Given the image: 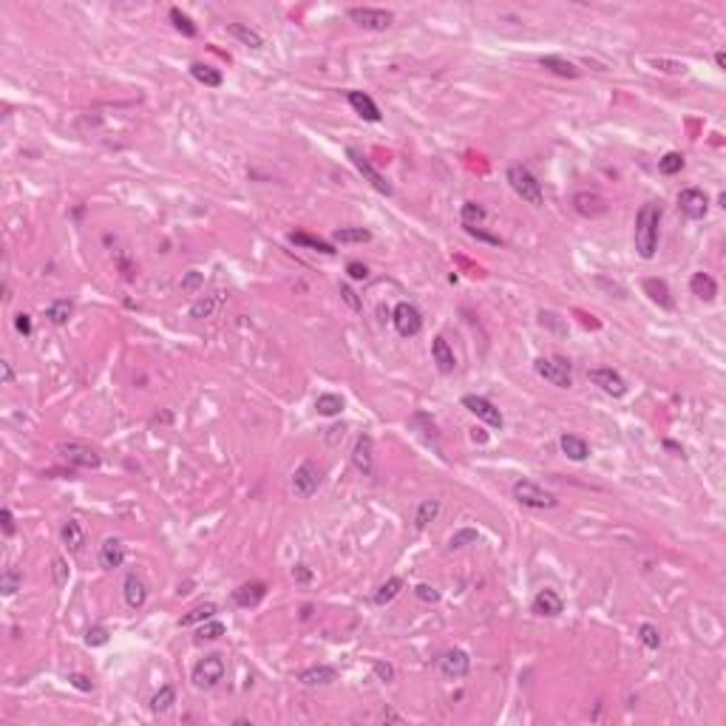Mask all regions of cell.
I'll return each mask as SVG.
<instances>
[{"mask_svg":"<svg viewBox=\"0 0 726 726\" xmlns=\"http://www.w3.org/2000/svg\"><path fill=\"white\" fill-rule=\"evenodd\" d=\"M658 225H661V207L653 202L642 204L635 216V252L647 262L656 259V250H658Z\"/></svg>","mask_w":726,"mask_h":726,"instance_id":"6da1fadb","label":"cell"},{"mask_svg":"<svg viewBox=\"0 0 726 726\" xmlns=\"http://www.w3.org/2000/svg\"><path fill=\"white\" fill-rule=\"evenodd\" d=\"M508 185L514 188V193H517L522 202H528V204H534V207H542V204H545L542 185H539V179L531 174L525 165H511V167H508Z\"/></svg>","mask_w":726,"mask_h":726,"instance_id":"7a4b0ae2","label":"cell"},{"mask_svg":"<svg viewBox=\"0 0 726 726\" xmlns=\"http://www.w3.org/2000/svg\"><path fill=\"white\" fill-rule=\"evenodd\" d=\"M514 499H517L522 508H531V511H550V508L559 505L557 494L547 491V488H542V485H536V483H531V480L514 483Z\"/></svg>","mask_w":726,"mask_h":726,"instance_id":"3957f363","label":"cell"},{"mask_svg":"<svg viewBox=\"0 0 726 726\" xmlns=\"http://www.w3.org/2000/svg\"><path fill=\"white\" fill-rule=\"evenodd\" d=\"M225 672H227V664L219 653H210L204 656L196 667H193V687L196 690H213L219 687L225 681Z\"/></svg>","mask_w":726,"mask_h":726,"instance_id":"277c9868","label":"cell"},{"mask_svg":"<svg viewBox=\"0 0 726 726\" xmlns=\"http://www.w3.org/2000/svg\"><path fill=\"white\" fill-rule=\"evenodd\" d=\"M534 372L539 377H545L547 383H553L557 389H570L573 386V372H570V363L565 358H536Z\"/></svg>","mask_w":726,"mask_h":726,"instance_id":"5b68a950","label":"cell"},{"mask_svg":"<svg viewBox=\"0 0 726 726\" xmlns=\"http://www.w3.org/2000/svg\"><path fill=\"white\" fill-rule=\"evenodd\" d=\"M349 20L358 23L361 29L366 31H386L392 23H395V15L389 9H372V6H352L349 12Z\"/></svg>","mask_w":726,"mask_h":726,"instance_id":"8992f818","label":"cell"},{"mask_svg":"<svg viewBox=\"0 0 726 726\" xmlns=\"http://www.w3.org/2000/svg\"><path fill=\"white\" fill-rule=\"evenodd\" d=\"M321 488V468L315 465V462H301L295 468V474H292V491H295V497H301V499H310L315 491Z\"/></svg>","mask_w":726,"mask_h":726,"instance_id":"52a82bcc","label":"cell"},{"mask_svg":"<svg viewBox=\"0 0 726 726\" xmlns=\"http://www.w3.org/2000/svg\"><path fill=\"white\" fill-rule=\"evenodd\" d=\"M392 324H395V329H398L400 338H414V335H420V329H423V315H420V310H417L414 304L400 301V304L395 307V312H392Z\"/></svg>","mask_w":726,"mask_h":726,"instance_id":"ba28073f","label":"cell"},{"mask_svg":"<svg viewBox=\"0 0 726 726\" xmlns=\"http://www.w3.org/2000/svg\"><path fill=\"white\" fill-rule=\"evenodd\" d=\"M347 156H349V159H352V165L358 167V174H361V176H363V179H366V182H369V185H372L377 193H383V196H392V185L386 182V176H383L380 170H377V167H375V165H372V162H369V159H366V156H363L358 148H349V151H347Z\"/></svg>","mask_w":726,"mask_h":726,"instance_id":"9c48e42d","label":"cell"},{"mask_svg":"<svg viewBox=\"0 0 726 726\" xmlns=\"http://www.w3.org/2000/svg\"><path fill=\"white\" fill-rule=\"evenodd\" d=\"M60 457L66 460V462H71V465H77V468H100L103 465V457L91 448V446H85V443H60Z\"/></svg>","mask_w":726,"mask_h":726,"instance_id":"30bf717a","label":"cell"},{"mask_svg":"<svg viewBox=\"0 0 726 726\" xmlns=\"http://www.w3.org/2000/svg\"><path fill=\"white\" fill-rule=\"evenodd\" d=\"M462 406L471 411L474 417H480L483 423H488L491 429H502L505 420H502V411L488 400V398H480V395H465L462 398Z\"/></svg>","mask_w":726,"mask_h":726,"instance_id":"8fae6325","label":"cell"},{"mask_svg":"<svg viewBox=\"0 0 726 726\" xmlns=\"http://www.w3.org/2000/svg\"><path fill=\"white\" fill-rule=\"evenodd\" d=\"M678 207H681V213H684L687 219L698 222V219L706 216L709 199H706V193H704L701 188H684V190L678 193Z\"/></svg>","mask_w":726,"mask_h":726,"instance_id":"7c38bea8","label":"cell"},{"mask_svg":"<svg viewBox=\"0 0 726 726\" xmlns=\"http://www.w3.org/2000/svg\"><path fill=\"white\" fill-rule=\"evenodd\" d=\"M587 380L593 383V386H599L602 392L613 395V398H624V392H627L624 377H621L619 372H613V369H590V372H587Z\"/></svg>","mask_w":726,"mask_h":726,"instance_id":"4fadbf2b","label":"cell"},{"mask_svg":"<svg viewBox=\"0 0 726 726\" xmlns=\"http://www.w3.org/2000/svg\"><path fill=\"white\" fill-rule=\"evenodd\" d=\"M531 610H534L536 616H542V619H557V616L565 610V602H562V596H559L557 590L542 587V590L534 596Z\"/></svg>","mask_w":726,"mask_h":726,"instance_id":"5bb4252c","label":"cell"},{"mask_svg":"<svg viewBox=\"0 0 726 726\" xmlns=\"http://www.w3.org/2000/svg\"><path fill=\"white\" fill-rule=\"evenodd\" d=\"M573 210L584 219H596L607 210V202L596 190H579V193H573Z\"/></svg>","mask_w":726,"mask_h":726,"instance_id":"9a60e30c","label":"cell"},{"mask_svg":"<svg viewBox=\"0 0 726 726\" xmlns=\"http://www.w3.org/2000/svg\"><path fill=\"white\" fill-rule=\"evenodd\" d=\"M468 670H471V658L465 650H446L440 656V672L446 678H465Z\"/></svg>","mask_w":726,"mask_h":726,"instance_id":"2e32d148","label":"cell"},{"mask_svg":"<svg viewBox=\"0 0 726 726\" xmlns=\"http://www.w3.org/2000/svg\"><path fill=\"white\" fill-rule=\"evenodd\" d=\"M352 462H355V468L361 474H372L375 471V443H372V437L369 434H361L358 440H355V448H352Z\"/></svg>","mask_w":726,"mask_h":726,"instance_id":"e0dca14e","label":"cell"},{"mask_svg":"<svg viewBox=\"0 0 726 726\" xmlns=\"http://www.w3.org/2000/svg\"><path fill=\"white\" fill-rule=\"evenodd\" d=\"M122 593H125L128 607H134V610H139V607L148 602V584H145V579L137 576V573H128V576H125Z\"/></svg>","mask_w":726,"mask_h":726,"instance_id":"ac0fdd59","label":"cell"},{"mask_svg":"<svg viewBox=\"0 0 726 726\" xmlns=\"http://www.w3.org/2000/svg\"><path fill=\"white\" fill-rule=\"evenodd\" d=\"M432 361L437 363L440 375H454V369H457V358H454V349L448 347V340H446L443 335H437V338L432 340Z\"/></svg>","mask_w":726,"mask_h":726,"instance_id":"d6986e66","label":"cell"},{"mask_svg":"<svg viewBox=\"0 0 726 726\" xmlns=\"http://www.w3.org/2000/svg\"><path fill=\"white\" fill-rule=\"evenodd\" d=\"M267 596V584L264 582H247V584H241V587H236L233 590V602L239 605V607H255L262 599Z\"/></svg>","mask_w":726,"mask_h":726,"instance_id":"ffe728a7","label":"cell"},{"mask_svg":"<svg viewBox=\"0 0 726 726\" xmlns=\"http://www.w3.org/2000/svg\"><path fill=\"white\" fill-rule=\"evenodd\" d=\"M347 100H349V105L355 108L358 116H363L366 122H380V108L366 91H349Z\"/></svg>","mask_w":726,"mask_h":726,"instance_id":"44dd1931","label":"cell"},{"mask_svg":"<svg viewBox=\"0 0 726 726\" xmlns=\"http://www.w3.org/2000/svg\"><path fill=\"white\" fill-rule=\"evenodd\" d=\"M125 562V545L119 539H105L100 545V565L105 570H114V568H122Z\"/></svg>","mask_w":726,"mask_h":726,"instance_id":"7402d4cb","label":"cell"},{"mask_svg":"<svg viewBox=\"0 0 726 726\" xmlns=\"http://www.w3.org/2000/svg\"><path fill=\"white\" fill-rule=\"evenodd\" d=\"M559 448H562V454H565L568 460H573V462H584V460L590 457V446H587V440L579 437V434H562V437H559Z\"/></svg>","mask_w":726,"mask_h":726,"instance_id":"603a6c76","label":"cell"},{"mask_svg":"<svg viewBox=\"0 0 726 726\" xmlns=\"http://www.w3.org/2000/svg\"><path fill=\"white\" fill-rule=\"evenodd\" d=\"M644 292L650 295V301L658 304L661 310H672V295H670V287L664 278H644Z\"/></svg>","mask_w":726,"mask_h":726,"instance_id":"cb8c5ba5","label":"cell"},{"mask_svg":"<svg viewBox=\"0 0 726 726\" xmlns=\"http://www.w3.org/2000/svg\"><path fill=\"white\" fill-rule=\"evenodd\" d=\"M332 681H338V670L326 667V664L310 667V670L301 672V684L304 687H324V684H332Z\"/></svg>","mask_w":726,"mask_h":726,"instance_id":"d4e9b609","label":"cell"},{"mask_svg":"<svg viewBox=\"0 0 726 726\" xmlns=\"http://www.w3.org/2000/svg\"><path fill=\"white\" fill-rule=\"evenodd\" d=\"M539 66L547 68L550 74H557V77H565V80H576V77H579V68H576L570 60L559 57V54H545V57L539 60Z\"/></svg>","mask_w":726,"mask_h":726,"instance_id":"484cf974","label":"cell"},{"mask_svg":"<svg viewBox=\"0 0 726 726\" xmlns=\"http://www.w3.org/2000/svg\"><path fill=\"white\" fill-rule=\"evenodd\" d=\"M227 31L241 43V46H247V49H252V52H259V49L264 46V37L255 31V29L244 26V23H227Z\"/></svg>","mask_w":726,"mask_h":726,"instance_id":"4316f807","label":"cell"},{"mask_svg":"<svg viewBox=\"0 0 726 726\" xmlns=\"http://www.w3.org/2000/svg\"><path fill=\"white\" fill-rule=\"evenodd\" d=\"M690 289H693L695 298H701V301H715V295H718V284L709 273H695L690 278Z\"/></svg>","mask_w":726,"mask_h":726,"instance_id":"83f0119b","label":"cell"},{"mask_svg":"<svg viewBox=\"0 0 726 726\" xmlns=\"http://www.w3.org/2000/svg\"><path fill=\"white\" fill-rule=\"evenodd\" d=\"M60 539H63V545H66L71 553H80L82 545H85V531H82V525H80L77 520H68V522L63 525V531H60Z\"/></svg>","mask_w":726,"mask_h":726,"instance_id":"f1b7e54d","label":"cell"},{"mask_svg":"<svg viewBox=\"0 0 726 726\" xmlns=\"http://www.w3.org/2000/svg\"><path fill=\"white\" fill-rule=\"evenodd\" d=\"M190 74H193V80H199L202 85H207V89H219V85L225 82L222 71L213 68V66H207V63H193V66H190Z\"/></svg>","mask_w":726,"mask_h":726,"instance_id":"f546056e","label":"cell"},{"mask_svg":"<svg viewBox=\"0 0 726 726\" xmlns=\"http://www.w3.org/2000/svg\"><path fill=\"white\" fill-rule=\"evenodd\" d=\"M71 315H74V304L68 301V298H57V301H52L49 310H46V318L54 326H66L71 321Z\"/></svg>","mask_w":726,"mask_h":726,"instance_id":"4dcf8cb0","label":"cell"},{"mask_svg":"<svg viewBox=\"0 0 726 726\" xmlns=\"http://www.w3.org/2000/svg\"><path fill=\"white\" fill-rule=\"evenodd\" d=\"M216 616V605L213 602H202V605H196V607H190L182 619H179V627H193V624H204L207 619H213Z\"/></svg>","mask_w":726,"mask_h":726,"instance_id":"1f68e13d","label":"cell"},{"mask_svg":"<svg viewBox=\"0 0 726 726\" xmlns=\"http://www.w3.org/2000/svg\"><path fill=\"white\" fill-rule=\"evenodd\" d=\"M437 514H440V502H437V499H423V502L417 505V514H414V528H417V531L429 528V522H434Z\"/></svg>","mask_w":726,"mask_h":726,"instance_id":"d6a6232c","label":"cell"},{"mask_svg":"<svg viewBox=\"0 0 726 726\" xmlns=\"http://www.w3.org/2000/svg\"><path fill=\"white\" fill-rule=\"evenodd\" d=\"M289 241L292 244H298V247H310V250H315V252H324V255H335V247L329 244V241H324V239H315V236H310V233H289Z\"/></svg>","mask_w":726,"mask_h":726,"instance_id":"836d02e7","label":"cell"},{"mask_svg":"<svg viewBox=\"0 0 726 726\" xmlns=\"http://www.w3.org/2000/svg\"><path fill=\"white\" fill-rule=\"evenodd\" d=\"M315 411L321 414V417H338L340 411H344V398L340 395H318L315 398Z\"/></svg>","mask_w":726,"mask_h":726,"instance_id":"e575fe53","label":"cell"},{"mask_svg":"<svg viewBox=\"0 0 726 726\" xmlns=\"http://www.w3.org/2000/svg\"><path fill=\"white\" fill-rule=\"evenodd\" d=\"M400 590H403V579H400V576L386 579V582H383V584L377 587V593H375V605H380V607H383V605H389Z\"/></svg>","mask_w":726,"mask_h":726,"instance_id":"d590c367","label":"cell"},{"mask_svg":"<svg viewBox=\"0 0 726 726\" xmlns=\"http://www.w3.org/2000/svg\"><path fill=\"white\" fill-rule=\"evenodd\" d=\"M332 239L338 244H363V241L372 239V233L366 227H340V230L332 233Z\"/></svg>","mask_w":726,"mask_h":726,"instance_id":"8d00e7d4","label":"cell"},{"mask_svg":"<svg viewBox=\"0 0 726 726\" xmlns=\"http://www.w3.org/2000/svg\"><path fill=\"white\" fill-rule=\"evenodd\" d=\"M485 207L480 204V202H465L462 207H460V219H462V225H471V227H477L480 222H485Z\"/></svg>","mask_w":726,"mask_h":726,"instance_id":"74e56055","label":"cell"},{"mask_svg":"<svg viewBox=\"0 0 726 726\" xmlns=\"http://www.w3.org/2000/svg\"><path fill=\"white\" fill-rule=\"evenodd\" d=\"M174 704H176V690L165 684V687H162V690H159V693L151 698V712L162 715V712H167V709L174 706Z\"/></svg>","mask_w":726,"mask_h":726,"instance_id":"f35d334b","label":"cell"},{"mask_svg":"<svg viewBox=\"0 0 726 726\" xmlns=\"http://www.w3.org/2000/svg\"><path fill=\"white\" fill-rule=\"evenodd\" d=\"M222 295V292H219ZM219 295H204V298H199V301L190 307V318H210L213 312H216V307H219Z\"/></svg>","mask_w":726,"mask_h":726,"instance_id":"ab89813d","label":"cell"},{"mask_svg":"<svg viewBox=\"0 0 726 726\" xmlns=\"http://www.w3.org/2000/svg\"><path fill=\"white\" fill-rule=\"evenodd\" d=\"M658 170H661L664 176H675V174H681V170H684V153L670 151L664 159H658Z\"/></svg>","mask_w":726,"mask_h":726,"instance_id":"60d3db41","label":"cell"},{"mask_svg":"<svg viewBox=\"0 0 726 726\" xmlns=\"http://www.w3.org/2000/svg\"><path fill=\"white\" fill-rule=\"evenodd\" d=\"M222 635H225V624L207 619V621L199 627V633H196V642H199V644H202V642H216V638H222Z\"/></svg>","mask_w":726,"mask_h":726,"instance_id":"b9f144b4","label":"cell"},{"mask_svg":"<svg viewBox=\"0 0 726 726\" xmlns=\"http://www.w3.org/2000/svg\"><path fill=\"white\" fill-rule=\"evenodd\" d=\"M477 539H480V534H477L474 528H460V531H454V534H451V539H448V550L468 547V545H474Z\"/></svg>","mask_w":726,"mask_h":726,"instance_id":"7bdbcfd3","label":"cell"},{"mask_svg":"<svg viewBox=\"0 0 726 726\" xmlns=\"http://www.w3.org/2000/svg\"><path fill=\"white\" fill-rule=\"evenodd\" d=\"M170 23L176 26V31H182L185 37H196V23L188 17V15H182V9H170Z\"/></svg>","mask_w":726,"mask_h":726,"instance_id":"ee69618b","label":"cell"},{"mask_svg":"<svg viewBox=\"0 0 726 726\" xmlns=\"http://www.w3.org/2000/svg\"><path fill=\"white\" fill-rule=\"evenodd\" d=\"M638 638H642V644L647 650H658L661 647V633H658L656 624H642V627H638Z\"/></svg>","mask_w":726,"mask_h":726,"instance_id":"f6af8a7d","label":"cell"},{"mask_svg":"<svg viewBox=\"0 0 726 726\" xmlns=\"http://www.w3.org/2000/svg\"><path fill=\"white\" fill-rule=\"evenodd\" d=\"M20 584H23V576L17 570H6L3 576H0V593L3 596H15L20 590Z\"/></svg>","mask_w":726,"mask_h":726,"instance_id":"bcb514c9","label":"cell"},{"mask_svg":"<svg viewBox=\"0 0 726 726\" xmlns=\"http://www.w3.org/2000/svg\"><path fill=\"white\" fill-rule=\"evenodd\" d=\"M414 596H417L420 602H425V605L440 602V590H437L434 584H417V587H414Z\"/></svg>","mask_w":726,"mask_h":726,"instance_id":"7dc6e473","label":"cell"},{"mask_svg":"<svg viewBox=\"0 0 726 726\" xmlns=\"http://www.w3.org/2000/svg\"><path fill=\"white\" fill-rule=\"evenodd\" d=\"M85 644H89V647H103V644H108V630H105V627H91L89 633H85Z\"/></svg>","mask_w":726,"mask_h":726,"instance_id":"c3c4849f","label":"cell"},{"mask_svg":"<svg viewBox=\"0 0 726 726\" xmlns=\"http://www.w3.org/2000/svg\"><path fill=\"white\" fill-rule=\"evenodd\" d=\"M650 63H653L656 68L667 71V74H684V71H687V66H684V63H678V60H664V57H653Z\"/></svg>","mask_w":726,"mask_h":726,"instance_id":"681fc988","label":"cell"},{"mask_svg":"<svg viewBox=\"0 0 726 726\" xmlns=\"http://www.w3.org/2000/svg\"><path fill=\"white\" fill-rule=\"evenodd\" d=\"M52 573H54V587H66L68 584V568H66V559L57 557L52 562Z\"/></svg>","mask_w":726,"mask_h":726,"instance_id":"f907efd6","label":"cell"},{"mask_svg":"<svg viewBox=\"0 0 726 726\" xmlns=\"http://www.w3.org/2000/svg\"><path fill=\"white\" fill-rule=\"evenodd\" d=\"M68 684H71L74 690H80V693H91V690H94V681H91L89 675H82V672H71V675H68Z\"/></svg>","mask_w":726,"mask_h":726,"instance_id":"816d5d0a","label":"cell"},{"mask_svg":"<svg viewBox=\"0 0 726 726\" xmlns=\"http://www.w3.org/2000/svg\"><path fill=\"white\" fill-rule=\"evenodd\" d=\"M202 284H204V275H202L199 270H190V273L182 275V289H185V292H196Z\"/></svg>","mask_w":726,"mask_h":726,"instance_id":"f5cc1de1","label":"cell"},{"mask_svg":"<svg viewBox=\"0 0 726 726\" xmlns=\"http://www.w3.org/2000/svg\"><path fill=\"white\" fill-rule=\"evenodd\" d=\"M372 670H375V675H377L380 681H386V684H389V681H395V667H392L389 661H375Z\"/></svg>","mask_w":726,"mask_h":726,"instance_id":"db71d44e","label":"cell"},{"mask_svg":"<svg viewBox=\"0 0 726 726\" xmlns=\"http://www.w3.org/2000/svg\"><path fill=\"white\" fill-rule=\"evenodd\" d=\"M465 233H468V236H474V239H480V241H485V244H494V247L502 244L499 236H491V233H485V230H480V227H471V225H465Z\"/></svg>","mask_w":726,"mask_h":726,"instance_id":"11a10c76","label":"cell"},{"mask_svg":"<svg viewBox=\"0 0 726 726\" xmlns=\"http://www.w3.org/2000/svg\"><path fill=\"white\" fill-rule=\"evenodd\" d=\"M340 295H344V301H347V304H349L355 312L363 307V304H361V298H358V292H355L349 284H340Z\"/></svg>","mask_w":726,"mask_h":726,"instance_id":"9f6ffc18","label":"cell"},{"mask_svg":"<svg viewBox=\"0 0 726 726\" xmlns=\"http://www.w3.org/2000/svg\"><path fill=\"white\" fill-rule=\"evenodd\" d=\"M347 273H349V278H352V281H366V278H369V267H366V264H361V262H349Z\"/></svg>","mask_w":726,"mask_h":726,"instance_id":"6f0895ef","label":"cell"},{"mask_svg":"<svg viewBox=\"0 0 726 726\" xmlns=\"http://www.w3.org/2000/svg\"><path fill=\"white\" fill-rule=\"evenodd\" d=\"M15 329H17L23 338H29V335H31V315L17 312V315H15Z\"/></svg>","mask_w":726,"mask_h":726,"instance_id":"680465c9","label":"cell"},{"mask_svg":"<svg viewBox=\"0 0 726 726\" xmlns=\"http://www.w3.org/2000/svg\"><path fill=\"white\" fill-rule=\"evenodd\" d=\"M292 579H295L298 584H310V582H312V570H310L307 565H295V568H292Z\"/></svg>","mask_w":726,"mask_h":726,"instance_id":"91938a15","label":"cell"},{"mask_svg":"<svg viewBox=\"0 0 726 726\" xmlns=\"http://www.w3.org/2000/svg\"><path fill=\"white\" fill-rule=\"evenodd\" d=\"M0 522H3V536H15V517L9 508L0 511Z\"/></svg>","mask_w":726,"mask_h":726,"instance_id":"94428289","label":"cell"},{"mask_svg":"<svg viewBox=\"0 0 726 726\" xmlns=\"http://www.w3.org/2000/svg\"><path fill=\"white\" fill-rule=\"evenodd\" d=\"M0 369H3V383L9 386V383L15 380V369H12V363H9V361H3V363H0Z\"/></svg>","mask_w":726,"mask_h":726,"instance_id":"6125c7cd","label":"cell"},{"mask_svg":"<svg viewBox=\"0 0 726 726\" xmlns=\"http://www.w3.org/2000/svg\"><path fill=\"white\" fill-rule=\"evenodd\" d=\"M715 66H718V68H723V66H726V54H723V52H718V54H715Z\"/></svg>","mask_w":726,"mask_h":726,"instance_id":"be15d7a7","label":"cell"}]
</instances>
